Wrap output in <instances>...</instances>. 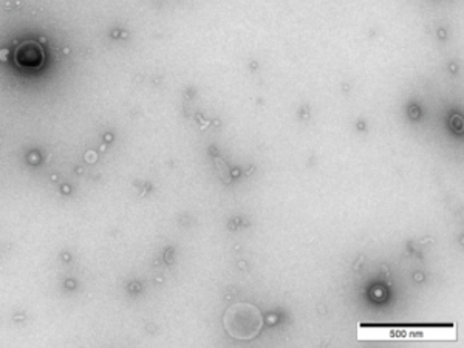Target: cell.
I'll return each instance as SVG.
<instances>
[{"label": "cell", "mask_w": 464, "mask_h": 348, "mask_svg": "<svg viewBox=\"0 0 464 348\" xmlns=\"http://www.w3.org/2000/svg\"><path fill=\"white\" fill-rule=\"evenodd\" d=\"M223 325L227 335L239 340H248L259 335L263 327L260 310L251 303H235L225 313Z\"/></svg>", "instance_id": "obj_1"}, {"label": "cell", "mask_w": 464, "mask_h": 348, "mask_svg": "<svg viewBox=\"0 0 464 348\" xmlns=\"http://www.w3.org/2000/svg\"><path fill=\"white\" fill-rule=\"evenodd\" d=\"M16 62L20 67L36 68L41 67L43 62V50L36 42H25L16 50Z\"/></svg>", "instance_id": "obj_2"}, {"label": "cell", "mask_w": 464, "mask_h": 348, "mask_svg": "<svg viewBox=\"0 0 464 348\" xmlns=\"http://www.w3.org/2000/svg\"><path fill=\"white\" fill-rule=\"evenodd\" d=\"M217 166H218L220 175H222V178H223L225 183H230V181H231V177H230V172H227V169H226V166H225V164L222 166V161H220V159H217Z\"/></svg>", "instance_id": "obj_3"}]
</instances>
